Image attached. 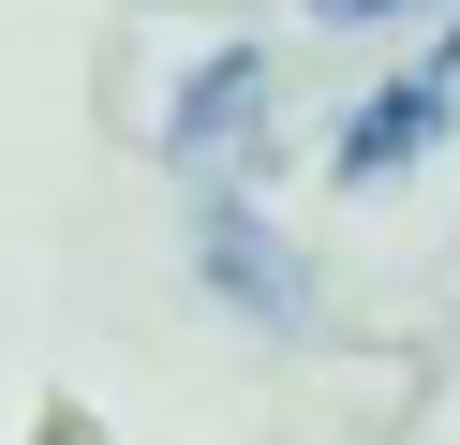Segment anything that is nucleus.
<instances>
[{
    "mask_svg": "<svg viewBox=\"0 0 460 445\" xmlns=\"http://www.w3.org/2000/svg\"><path fill=\"white\" fill-rule=\"evenodd\" d=\"M430 134H446V75H416V89H371V104L341 119V148H327V164H341V178L371 193V178H401V164H416Z\"/></svg>",
    "mask_w": 460,
    "mask_h": 445,
    "instance_id": "1",
    "label": "nucleus"
},
{
    "mask_svg": "<svg viewBox=\"0 0 460 445\" xmlns=\"http://www.w3.org/2000/svg\"><path fill=\"white\" fill-rule=\"evenodd\" d=\"M252 104H268V59H252V45H223V59H193V89H179V119H164V148H179V164H223Z\"/></svg>",
    "mask_w": 460,
    "mask_h": 445,
    "instance_id": "2",
    "label": "nucleus"
},
{
    "mask_svg": "<svg viewBox=\"0 0 460 445\" xmlns=\"http://www.w3.org/2000/svg\"><path fill=\"white\" fill-rule=\"evenodd\" d=\"M208 282L238 297V312H268V326H297V267L268 253V223H252V208H208Z\"/></svg>",
    "mask_w": 460,
    "mask_h": 445,
    "instance_id": "3",
    "label": "nucleus"
},
{
    "mask_svg": "<svg viewBox=\"0 0 460 445\" xmlns=\"http://www.w3.org/2000/svg\"><path fill=\"white\" fill-rule=\"evenodd\" d=\"M327 30H371V15H430V0H312Z\"/></svg>",
    "mask_w": 460,
    "mask_h": 445,
    "instance_id": "4",
    "label": "nucleus"
},
{
    "mask_svg": "<svg viewBox=\"0 0 460 445\" xmlns=\"http://www.w3.org/2000/svg\"><path fill=\"white\" fill-rule=\"evenodd\" d=\"M446 75H460V30H446Z\"/></svg>",
    "mask_w": 460,
    "mask_h": 445,
    "instance_id": "5",
    "label": "nucleus"
}]
</instances>
